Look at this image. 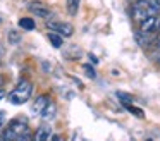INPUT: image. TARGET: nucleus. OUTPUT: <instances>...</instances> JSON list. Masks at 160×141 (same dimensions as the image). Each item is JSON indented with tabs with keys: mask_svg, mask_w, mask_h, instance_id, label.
Wrapping results in <instances>:
<instances>
[{
	"mask_svg": "<svg viewBox=\"0 0 160 141\" xmlns=\"http://www.w3.org/2000/svg\"><path fill=\"white\" fill-rule=\"evenodd\" d=\"M24 133H28V120L18 117V119L11 120L5 129L0 131V141H16Z\"/></svg>",
	"mask_w": 160,
	"mask_h": 141,
	"instance_id": "1",
	"label": "nucleus"
},
{
	"mask_svg": "<svg viewBox=\"0 0 160 141\" xmlns=\"http://www.w3.org/2000/svg\"><path fill=\"white\" fill-rule=\"evenodd\" d=\"M160 7L155 3V0H136L132 3V17L134 21H143L146 17H153L158 16Z\"/></svg>",
	"mask_w": 160,
	"mask_h": 141,
	"instance_id": "2",
	"label": "nucleus"
},
{
	"mask_svg": "<svg viewBox=\"0 0 160 141\" xmlns=\"http://www.w3.org/2000/svg\"><path fill=\"white\" fill-rule=\"evenodd\" d=\"M31 93H33V83L28 81V79H21L18 83V86L9 93V102L12 105H22L31 98Z\"/></svg>",
	"mask_w": 160,
	"mask_h": 141,
	"instance_id": "3",
	"label": "nucleus"
},
{
	"mask_svg": "<svg viewBox=\"0 0 160 141\" xmlns=\"http://www.w3.org/2000/svg\"><path fill=\"white\" fill-rule=\"evenodd\" d=\"M47 28L53 33H57L59 36H64V38H69L74 34V28L72 24L69 23H64V21H47Z\"/></svg>",
	"mask_w": 160,
	"mask_h": 141,
	"instance_id": "4",
	"label": "nucleus"
},
{
	"mask_svg": "<svg viewBox=\"0 0 160 141\" xmlns=\"http://www.w3.org/2000/svg\"><path fill=\"white\" fill-rule=\"evenodd\" d=\"M160 29V17L153 16V17H146V19L139 21V31L141 33H148L152 34L153 31Z\"/></svg>",
	"mask_w": 160,
	"mask_h": 141,
	"instance_id": "5",
	"label": "nucleus"
},
{
	"mask_svg": "<svg viewBox=\"0 0 160 141\" xmlns=\"http://www.w3.org/2000/svg\"><path fill=\"white\" fill-rule=\"evenodd\" d=\"M28 9L31 14H35V16H38V17H43V19L52 16V10H50L48 5H45L43 2H29Z\"/></svg>",
	"mask_w": 160,
	"mask_h": 141,
	"instance_id": "6",
	"label": "nucleus"
},
{
	"mask_svg": "<svg viewBox=\"0 0 160 141\" xmlns=\"http://www.w3.org/2000/svg\"><path fill=\"white\" fill-rule=\"evenodd\" d=\"M50 136H52V129H50L48 126H42V127L36 129L35 134H33L31 141H47Z\"/></svg>",
	"mask_w": 160,
	"mask_h": 141,
	"instance_id": "7",
	"label": "nucleus"
},
{
	"mask_svg": "<svg viewBox=\"0 0 160 141\" xmlns=\"http://www.w3.org/2000/svg\"><path fill=\"white\" fill-rule=\"evenodd\" d=\"M48 102H50V96H48V95H40L38 98L35 100L31 110H33L35 113H42V110L47 107V103H48Z\"/></svg>",
	"mask_w": 160,
	"mask_h": 141,
	"instance_id": "8",
	"label": "nucleus"
},
{
	"mask_svg": "<svg viewBox=\"0 0 160 141\" xmlns=\"http://www.w3.org/2000/svg\"><path fill=\"white\" fill-rule=\"evenodd\" d=\"M55 112H57V107H55V103L50 100V102L47 103V107L42 110V113H40V115H42L45 120H50V119H53V117H55Z\"/></svg>",
	"mask_w": 160,
	"mask_h": 141,
	"instance_id": "9",
	"label": "nucleus"
},
{
	"mask_svg": "<svg viewBox=\"0 0 160 141\" xmlns=\"http://www.w3.org/2000/svg\"><path fill=\"white\" fill-rule=\"evenodd\" d=\"M79 3L81 0H66V9L69 12V16H76L79 10Z\"/></svg>",
	"mask_w": 160,
	"mask_h": 141,
	"instance_id": "10",
	"label": "nucleus"
},
{
	"mask_svg": "<svg viewBox=\"0 0 160 141\" xmlns=\"http://www.w3.org/2000/svg\"><path fill=\"white\" fill-rule=\"evenodd\" d=\"M19 26L26 31H33L36 28V24H35V19H31V17H21L19 19Z\"/></svg>",
	"mask_w": 160,
	"mask_h": 141,
	"instance_id": "11",
	"label": "nucleus"
},
{
	"mask_svg": "<svg viewBox=\"0 0 160 141\" xmlns=\"http://www.w3.org/2000/svg\"><path fill=\"white\" fill-rule=\"evenodd\" d=\"M48 40H50V43H52L55 48H60V47H62V43H64L62 36H59V34L53 33V31H50V33H48Z\"/></svg>",
	"mask_w": 160,
	"mask_h": 141,
	"instance_id": "12",
	"label": "nucleus"
},
{
	"mask_svg": "<svg viewBox=\"0 0 160 141\" xmlns=\"http://www.w3.org/2000/svg\"><path fill=\"white\" fill-rule=\"evenodd\" d=\"M117 96L122 100V103H126V105L132 102V96L131 95H126V93H122V91H117Z\"/></svg>",
	"mask_w": 160,
	"mask_h": 141,
	"instance_id": "13",
	"label": "nucleus"
},
{
	"mask_svg": "<svg viewBox=\"0 0 160 141\" xmlns=\"http://www.w3.org/2000/svg\"><path fill=\"white\" fill-rule=\"evenodd\" d=\"M84 72H86V76H88V78H91V79H95V78H97V72H95V69L93 67H91V65H84Z\"/></svg>",
	"mask_w": 160,
	"mask_h": 141,
	"instance_id": "14",
	"label": "nucleus"
},
{
	"mask_svg": "<svg viewBox=\"0 0 160 141\" xmlns=\"http://www.w3.org/2000/svg\"><path fill=\"white\" fill-rule=\"evenodd\" d=\"M128 110H129V112H134L138 117H143V110L141 108H136L134 105H128Z\"/></svg>",
	"mask_w": 160,
	"mask_h": 141,
	"instance_id": "15",
	"label": "nucleus"
},
{
	"mask_svg": "<svg viewBox=\"0 0 160 141\" xmlns=\"http://www.w3.org/2000/svg\"><path fill=\"white\" fill-rule=\"evenodd\" d=\"M9 40H11L12 43H18V41L21 40V36H19V34H16V31H11V33H9Z\"/></svg>",
	"mask_w": 160,
	"mask_h": 141,
	"instance_id": "16",
	"label": "nucleus"
},
{
	"mask_svg": "<svg viewBox=\"0 0 160 141\" xmlns=\"http://www.w3.org/2000/svg\"><path fill=\"white\" fill-rule=\"evenodd\" d=\"M4 124H5V112H4V110H0V131H2Z\"/></svg>",
	"mask_w": 160,
	"mask_h": 141,
	"instance_id": "17",
	"label": "nucleus"
},
{
	"mask_svg": "<svg viewBox=\"0 0 160 141\" xmlns=\"http://www.w3.org/2000/svg\"><path fill=\"white\" fill-rule=\"evenodd\" d=\"M16 141H31V136H29L28 133H24V134H22L21 138H18V139H16Z\"/></svg>",
	"mask_w": 160,
	"mask_h": 141,
	"instance_id": "18",
	"label": "nucleus"
},
{
	"mask_svg": "<svg viewBox=\"0 0 160 141\" xmlns=\"http://www.w3.org/2000/svg\"><path fill=\"white\" fill-rule=\"evenodd\" d=\"M47 141H64V139H62V136H59V134H53V136H50Z\"/></svg>",
	"mask_w": 160,
	"mask_h": 141,
	"instance_id": "19",
	"label": "nucleus"
},
{
	"mask_svg": "<svg viewBox=\"0 0 160 141\" xmlns=\"http://www.w3.org/2000/svg\"><path fill=\"white\" fill-rule=\"evenodd\" d=\"M153 58H155V60L160 64V48H157V52L153 53Z\"/></svg>",
	"mask_w": 160,
	"mask_h": 141,
	"instance_id": "20",
	"label": "nucleus"
},
{
	"mask_svg": "<svg viewBox=\"0 0 160 141\" xmlns=\"http://www.w3.org/2000/svg\"><path fill=\"white\" fill-rule=\"evenodd\" d=\"M4 98V91H2V89H0V100Z\"/></svg>",
	"mask_w": 160,
	"mask_h": 141,
	"instance_id": "21",
	"label": "nucleus"
},
{
	"mask_svg": "<svg viewBox=\"0 0 160 141\" xmlns=\"http://www.w3.org/2000/svg\"><path fill=\"white\" fill-rule=\"evenodd\" d=\"M155 3H157V5H158V7H160V0H155Z\"/></svg>",
	"mask_w": 160,
	"mask_h": 141,
	"instance_id": "22",
	"label": "nucleus"
},
{
	"mask_svg": "<svg viewBox=\"0 0 160 141\" xmlns=\"http://www.w3.org/2000/svg\"><path fill=\"white\" fill-rule=\"evenodd\" d=\"M2 83H4V79H2V78H0V86H2Z\"/></svg>",
	"mask_w": 160,
	"mask_h": 141,
	"instance_id": "23",
	"label": "nucleus"
},
{
	"mask_svg": "<svg viewBox=\"0 0 160 141\" xmlns=\"http://www.w3.org/2000/svg\"><path fill=\"white\" fill-rule=\"evenodd\" d=\"M158 43H160V33H158Z\"/></svg>",
	"mask_w": 160,
	"mask_h": 141,
	"instance_id": "24",
	"label": "nucleus"
},
{
	"mask_svg": "<svg viewBox=\"0 0 160 141\" xmlns=\"http://www.w3.org/2000/svg\"><path fill=\"white\" fill-rule=\"evenodd\" d=\"M146 141H152V139H146Z\"/></svg>",
	"mask_w": 160,
	"mask_h": 141,
	"instance_id": "25",
	"label": "nucleus"
}]
</instances>
